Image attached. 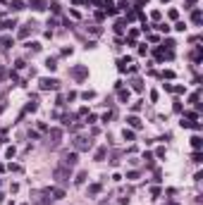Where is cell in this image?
<instances>
[{
  "mask_svg": "<svg viewBox=\"0 0 203 205\" xmlns=\"http://www.w3.org/2000/svg\"><path fill=\"white\" fill-rule=\"evenodd\" d=\"M91 146H93L91 138H84V136H79V138L74 141V148H77V150H89Z\"/></svg>",
  "mask_w": 203,
  "mask_h": 205,
  "instance_id": "obj_1",
  "label": "cell"
},
{
  "mask_svg": "<svg viewBox=\"0 0 203 205\" xmlns=\"http://www.w3.org/2000/svg\"><path fill=\"white\" fill-rule=\"evenodd\" d=\"M57 84H60L57 79H48V76H46V79H41V88H43V91H55Z\"/></svg>",
  "mask_w": 203,
  "mask_h": 205,
  "instance_id": "obj_2",
  "label": "cell"
},
{
  "mask_svg": "<svg viewBox=\"0 0 203 205\" xmlns=\"http://www.w3.org/2000/svg\"><path fill=\"white\" fill-rule=\"evenodd\" d=\"M55 179L57 181H69V167H57L55 170Z\"/></svg>",
  "mask_w": 203,
  "mask_h": 205,
  "instance_id": "obj_3",
  "label": "cell"
},
{
  "mask_svg": "<svg viewBox=\"0 0 203 205\" xmlns=\"http://www.w3.org/2000/svg\"><path fill=\"white\" fill-rule=\"evenodd\" d=\"M72 76H74V79H79V81H81L84 76H89V69H86L84 64H79V67H74V69H72Z\"/></svg>",
  "mask_w": 203,
  "mask_h": 205,
  "instance_id": "obj_4",
  "label": "cell"
},
{
  "mask_svg": "<svg viewBox=\"0 0 203 205\" xmlns=\"http://www.w3.org/2000/svg\"><path fill=\"white\" fill-rule=\"evenodd\" d=\"M48 196H50V191H41V193H36V198H34V200H36V203H41V205H48L50 200H53V198H48Z\"/></svg>",
  "mask_w": 203,
  "mask_h": 205,
  "instance_id": "obj_5",
  "label": "cell"
},
{
  "mask_svg": "<svg viewBox=\"0 0 203 205\" xmlns=\"http://www.w3.org/2000/svg\"><path fill=\"white\" fill-rule=\"evenodd\" d=\"M62 165H65V167H74V165H77V153H65Z\"/></svg>",
  "mask_w": 203,
  "mask_h": 205,
  "instance_id": "obj_6",
  "label": "cell"
},
{
  "mask_svg": "<svg viewBox=\"0 0 203 205\" xmlns=\"http://www.w3.org/2000/svg\"><path fill=\"white\" fill-rule=\"evenodd\" d=\"M34 27H36L34 22H29L27 27H22V29H19V38H27V36L31 34V31H34Z\"/></svg>",
  "mask_w": 203,
  "mask_h": 205,
  "instance_id": "obj_7",
  "label": "cell"
},
{
  "mask_svg": "<svg viewBox=\"0 0 203 205\" xmlns=\"http://www.w3.org/2000/svg\"><path fill=\"white\" fill-rule=\"evenodd\" d=\"M48 136L53 138V146H57V143H60V138H62V131H60V129H50V131H48Z\"/></svg>",
  "mask_w": 203,
  "mask_h": 205,
  "instance_id": "obj_8",
  "label": "cell"
},
{
  "mask_svg": "<svg viewBox=\"0 0 203 205\" xmlns=\"http://www.w3.org/2000/svg\"><path fill=\"white\" fill-rule=\"evenodd\" d=\"M127 122H129V126H131V129H141V119H139V117H134V115H131L129 119H127Z\"/></svg>",
  "mask_w": 203,
  "mask_h": 205,
  "instance_id": "obj_9",
  "label": "cell"
},
{
  "mask_svg": "<svg viewBox=\"0 0 203 205\" xmlns=\"http://www.w3.org/2000/svg\"><path fill=\"white\" fill-rule=\"evenodd\" d=\"M105 153H108V148H105V146H101V148L96 150V160H103V158H105Z\"/></svg>",
  "mask_w": 203,
  "mask_h": 205,
  "instance_id": "obj_10",
  "label": "cell"
},
{
  "mask_svg": "<svg viewBox=\"0 0 203 205\" xmlns=\"http://www.w3.org/2000/svg\"><path fill=\"white\" fill-rule=\"evenodd\" d=\"M120 91V100L122 103H129V91H124V88H117Z\"/></svg>",
  "mask_w": 203,
  "mask_h": 205,
  "instance_id": "obj_11",
  "label": "cell"
},
{
  "mask_svg": "<svg viewBox=\"0 0 203 205\" xmlns=\"http://www.w3.org/2000/svg\"><path fill=\"white\" fill-rule=\"evenodd\" d=\"M46 67H48L50 72H55V69H57V62L53 60V57H48V60H46Z\"/></svg>",
  "mask_w": 203,
  "mask_h": 205,
  "instance_id": "obj_12",
  "label": "cell"
},
{
  "mask_svg": "<svg viewBox=\"0 0 203 205\" xmlns=\"http://www.w3.org/2000/svg\"><path fill=\"white\" fill-rule=\"evenodd\" d=\"M191 19H194V24H201V10H194Z\"/></svg>",
  "mask_w": 203,
  "mask_h": 205,
  "instance_id": "obj_13",
  "label": "cell"
},
{
  "mask_svg": "<svg viewBox=\"0 0 203 205\" xmlns=\"http://www.w3.org/2000/svg\"><path fill=\"white\" fill-rule=\"evenodd\" d=\"M131 88H134V91H143V84H141L139 79H134V81H131Z\"/></svg>",
  "mask_w": 203,
  "mask_h": 205,
  "instance_id": "obj_14",
  "label": "cell"
},
{
  "mask_svg": "<svg viewBox=\"0 0 203 205\" xmlns=\"http://www.w3.org/2000/svg\"><path fill=\"white\" fill-rule=\"evenodd\" d=\"M50 193H53V196H55V198H65V191H62V188H53Z\"/></svg>",
  "mask_w": 203,
  "mask_h": 205,
  "instance_id": "obj_15",
  "label": "cell"
},
{
  "mask_svg": "<svg viewBox=\"0 0 203 205\" xmlns=\"http://www.w3.org/2000/svg\"><path fill=\"white\" fill-rule=\"evenodd\" d=\"M81 98H84V100H91V98H96V93H93V91H84Z\"/></svg>",
  "mask_w": 203,
  "mask_h": 205,
  "instance_id": "obj_16",
  "label": "cell"
},
{
  "mask_svg": "<svg viewBox=\"0 0 203 205\" xmlns=\"http://www.w3.org/2000/svg\"><path fill=\"white\" fill-rule=\"evenodd\" d=\"M124 141H134V131L131 129H124Z\"/></svg>",
  "mask_w": 203,
  "mask_h": 205,
  "instance_id": "obj_17",
  "label": "cell"
},
{
  "mask_svg": "<svg viewBox=\"0 0 203 205\" xmlns=\"http://www.w3.org/2000/svg\"><path fill=\"white\" fill-rule=\"evenodd\" d=\"M74 181H77V184H84V181H86V172H79V174H77V179H74Z\"/></svg>",
  "mask_w": 203,
  "mask_h": 205,
  "instance_id": "obj_18",
  "label": "cell"
},
{
  "mask_svg": "<svg viewBox=\"0 0 203 205\" xmlns=\"http://www.w3.org/2000/svg\"><path fill=\"white\" fill-rule=\"evenodd\" d=\"M115 31H117V34H122V31H124V19H120V22L115 24Z\"/></svg>",
  "mask_w": 203,
  "mask_h": 205,
  "instance_id": "obj_19",
  "label": "cell"
},
{
  "mask_svg": "<svg viewBox=\"0 0 203 205\" xmlns=\"http://www.w3.org/2000/svg\"><path fill=\"white\" fill-rule=\"evenodd\" d=\"M36 110H38V103H36V100H34V103H29V105H27V112H36Z\"/></svg>",
  "mask_w": 203,
  "mask_h": 205,
  "instance_id": "obj_20",
  "label": "cell"
},
{
  "mask_svg": "<svg viewBox=\"0 0 203 205\" xmlns=\"http://www.w3.org/2000/svg\"><path fill=\"white\" fill-rule=\"evenodd\" d=\"M12 10H24V2H22V0H14V2H12Z\"/></svg>",
  "mask_w": 203,
  "mask_h": 205,
  "instance_id": "obj_21",
  "label": "cell"
},
{
  "mask_svg": "<svg viewBox=\"0 0 203 205\" xmlns=\"http://www.w3.org/2000/svg\"><path fill=\"white\" fill-rule=\"evenodd\" d=\"M191 146L198 150V148H201V138H198V136H194V138H191Z\"/></svg>",
  "mask_w": 203,
  "mask_h": 205,
  "instance_id": "obj_22",
  "label": "cell"
},
{
  "mask_svg": "<svg viewBox=\"0 0 203 205\" xmlns=\"http://www.w3.org/2000/svg\"><path fill=\"white\" fill-rule=\"evenodd\" d=\"M29 48H31L34 53H38V50H41V43H36V41H34V43H29Z\"/></svg>",
  "mask_w": 203,
  "mask_h": 205,
  "instance_id": "obj_23",
  "label": "cell"
},
{
  "mask_svg": "<svg viewBox=\"0 0 203 205\" xmlns=\"http://www.w3.org/2000/svg\"><path fill=\"white\" fill-rule=\"evenodd\" d=\"M143 160H146L148 165H153V155H151V153H143Z\"/></svg>",
  "mask_w": 203,
  "mask_h": 205,
  "instance_id": "obj_24",
  "label": "cell"
},
{
  "mask_svg": "<svg viewBox=\"0 0 203 205\" xmlns=\"http://www.w3.org/2000/svg\"><path fill=\"white\" fill-rule=\"evenodd\" d=\"M98 191H101V184H93V186L89 188V193H98Z\"/></svg>",
  "mask_w": 203,
  "mask_h": 205,
  "instance_id": "obj_25",
  "label": "cell"
},
{
  "mask_svg": "<svg viewBox=\"0 0 203 205\" xmlns=\"http://www.w3.org/2000/svg\"><path fill=\"white\" fill-rule=\"evenodd\" d=\"M160 17H163V14H160L158 10H153V12H151V19H155V22H158V19H160Z\"/></svg>",
  "mask_w": 203,
  "mask_h": 205,
  "instance_id": "obj_26",
  "label": "cell"
},
{
  "mask_svg": "<svg viewBox=\"0 0 203 205\" xmlns=\"http://www.w3.org/2000/svg\"><path fill=\"white\" fill-rule=\"evenodd\" d=\"M14 153H17V150H14V146H12V148H7V150H5V155H7V158H14Z\"/></svg>",
  "mask_w": 203,
  "mask_h": 205,
  "instance_id": "obj_27",
  "label": "cell"
},
{
  "mask_svg": "<svg viewBox=\"0 0 203 205\" xmlns=\"http://www.w3.org/2000/svg\"><path fill=\"white\" fill-rule=\"evenodd\" d=\"M136 36H139V31H136V29H131V31H129V41H136Z\"/></svg>",
  "mask_w": 203,
  "mask_h": 205,
  "instance_id": "obj_28",
  "label": "cell"
},
{
  "mask_svg": "<svg viewBox=\"0 0 203 205\" xmlns=\"http://www.w3.org/2000/svg\"><path fill=\"white\" fill-rule=\"evenodd\" d=\"M0 43L5 45V48H10V45H12V38H2V41H0Z\"/></svg>",
  "mask_w": 203,
  "mask_h": 205,
  "instance_id": "obj_29",
  "label": "cell"
},
{
  "mask_svg": "<svg viewBox=\"0 0 203 205\" xmlns=\"http://www.w3.org/2000/svg\"><path fill=\"white\" fill-rule=\"evenodd\" d=\"M10 172H22V165H10Z\"/></svg>",
  "mask_w": 203,
  "mask_h": 205,
  "instance_id": "obj_30",
  "label": "cell"
},
{
  "mask_svg": "<svg viewBox=\"0 0 203 205\" xmlns=\"http://www.w3.org/2000/svg\"><path fill=\"white\" fill-rule=\"evenodd\" d=\"M127 179H131V181H134V179H139V172H129V174H127Z\"/></svg>",
  "mask_w": 203,
  "mask_h": 205,
  "instance_id": "obj_31",
  "label": "cell"
},
{
  "mask_svg": "<svg viewBox=\"0 0 203 205\" xmlns=\"http://www.w3.org/2000/svg\"><path fill=\"white\" fill-rule=\"evenodd\" d=\"M0 203H2V193H0Z\"/></svg>",
  "mask_w": 203,
  "mask_h": 205,
  "instance_id": "obj_32",
  "label": "cell"
},
{
  "mask_svg": "<svg viewBox=\"0 0 203 205\" xmlns=\"http://www.w3.org/2000/svg\"><path fill=\"white\" fill-rule=\"evenodd\" d=\"M167 205H177V203H167Z\"/></svg>",
  "mask_w": 203,
  "mask_h": 205,
  "instance_id": "obj_33",
  "label": "cell"
},
{
  "mask_svg": "<svg viewBox=\"0 0 203 205\" xmlns=\"http://www.w3.org/2000/svg\"><path fill=\"white\" fill-rule=\"evenodd\" d=\"M101 205H108V203H101Z\"/></svg>",
  "mask_w": 203,
  "mask_h": 205,
  "instance_id": "obj_34",
  "label": "cell"
}]
</instances>
